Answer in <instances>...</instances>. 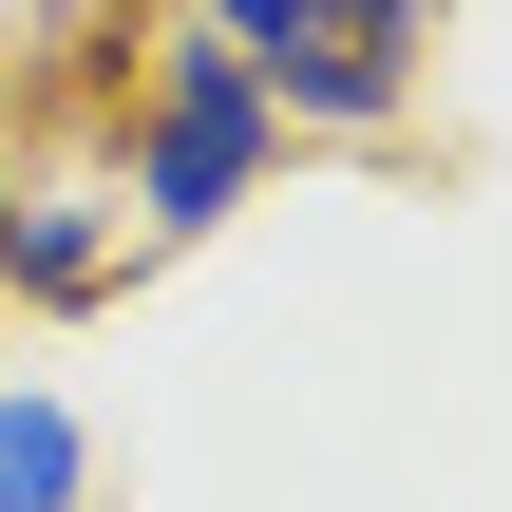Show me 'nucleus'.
Masks as SVG:
<instances>
[{
	"instance_id": "3",
	"label": "nucleus",
	"mask_w": 512,
	"mask_h": 512,
	"mask_svg": "<svg viewBox=\"0 0 512 512\" xmlns=\"http://www.w3.org/2000/svg\"><path fill=\"white\" fill-rule=\"evenodd\" d=\"M0 512H95V418L57 380H0Z\"/></svg>"
},
{
	"instance_id": "4",
	"label": "nucleus",
	"mask_w": 512,
	"mask_h": 512,
	"mask_svg": "<svg viewBox=\"0 0 512 512\" xmlns=\"http://www.w3.org/2000/svg\"><path fill=\"white\" fill-rule=\"evenodd\" d=\"M95 247H114V228H95L76 190H38V209L0 228V285H19V304H76V285H95Z\"/></svg>"
},
{
	"instance_id": "1",
	"label": "nucleus",
	"mask_w": 512,
	"mask_h": 512,
	"mask_svg": "<svg viewBox=\"0 0 512 512\" xmlns=\"http://www.w3.org/2000/svg\"><path fill=\"white\" fill-rule=\"evenodd\" d=\"M266 152H285V114H266V76L190 19L171 57H152V95H133V228L152 247H190V228H228L247 190H266Z\"/></svg>"
},
{
	"instance_id": "2",
	"label": "nucleus",
	"mask_w": 512,
	"mask_h": 512,
	"mask_svg": "<svg viewBox=\"0 0 512 512\" xmlns=\"http://www.w3.org/2000/svg\"><path fill=\"white\" fill-rule=\"evenodd\" d=\"M247 76H266L285 133H399V95H418V0H304Z\"/></svg>"
}]
</instances>
